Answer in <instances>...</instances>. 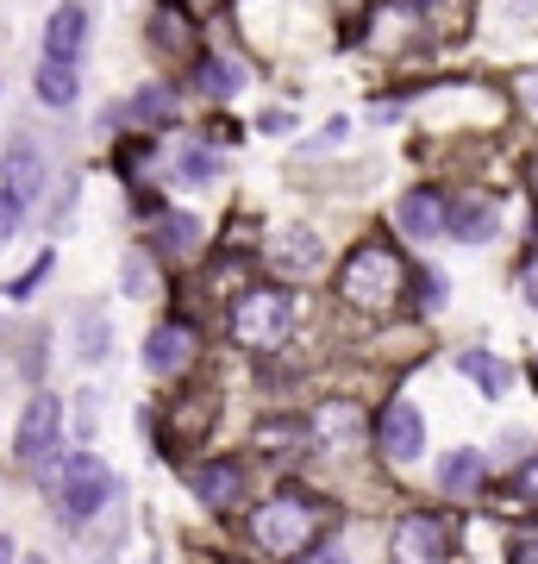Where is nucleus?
I'll list each match as a JSON object with an SVG mask.
<instances>
[{
	"instance_id": "obj_1",
	"label": "nucleus",
	"mask_w": 538,
	"mask_h": 564,
	"mask_svg": "<svg viewBox=\"0 0 538 564\" xmlns=\"http://www.w3.org/2000/svg\"><path fill=\"white\" fill-rule=\"evenodd\" d=\"M400 282H407V270H400V258L388 251V245H358L351 258H344L339 270V295L351 307H363V314H388V307L400 302Z\"/></svg>"
},
{
	"instance_id": "obj_2",
	"label": "nucleus",
	"mask_w": 538,
	"mask_h": 564,
	"mask_svg": "<svg viewBox=\"0 0 538 564\" xmlns=\"http://www.w3.org/2000/svg\"><path fill=\"white\" fill-rule=\"evenodd\" d=\"M251 533L270 558H295V552H314L319 533V508L307 496H270V502L251 514Z\"/></svg>"
},
{
	"instance_id": "obj_3",
	"label": "nucleus",
	"mask_w": 538,
	"mask_h": 564,
	"mask_svg": "<svg viewBox=\"0 0 538 564\" xmlns=\"http://www.w3.org/2000/svg\"><path fill=\"white\" fill-rule=\"evenodd\" d=\"M120 496V484H113V470L95 458V452H69V464H63V489H57V502H63V521L69 527H88L100 514V508Z\"/></svg>"
},
{
	"instance_id": "obj_4",
	"label": "nucleus",
	"mask_w": 538,
	"mask_h": 564,
	"mask_svg": "<svg viewBox=\"0 0 538 564\" xmlns=\"http://www.w3.org/2000/svg\"><path fill=\"white\" fill-rule=\"evenodd\" d=\"M288 326H295V302L282 289H251L232 307V339L251 345V351H276L288 339Z\"/></svg>"
},
{
	"instance_id": "obj_5",
	"label": "nucleus",
	"mask_w": 538,
	"mask_h": 564,
	"mask_svg": "<svg viewBox=\"0 0 538 564\" xmlns=\"http://www.w3.org/2000/svg\"><path fill=\"white\" fill-rule=\"evenodd\" d=\"M388 552H395V564H444L451 558V527L439 514H400Z\"/></svg>"
},
{
	"instance_id": "obj_6",
	"label": "nucleus",
	"mask_w": 538,
	"mask_h": 564,
	"mask_svg": "<svg viewBox=\"0 0 538 564\" xmlns=\"http://www.w3.org/2000/svg\"><path fill=\"white\" fill-rule=\"evenodd\" d=\"M57 433H63V402L57 395H32L20 414V426H13V452H20V464H44L51 452H57Z\"/></svg>"
},
{
	"instance_id": "obj_7",
	"label": "nucleus",
	"mask_w": 538,
	"mask_h": 564,
	"mask_svg": "<svg viewBox=\"0 0 538 564\" xmlns=\"http://www.w3.org/2000/svg\"><path fill=\"white\" fill-rule=\"evenodd\" d=\"M195 364V326H151L144 333V370H157V377H176V370H188Z\"/></svg>"
},
{
	"instance_id": "obj_8",
	"label": "nucleus",
	"mask_w": 538,
	"mask_h": 564,
	"mask_svg": "<svg viewBox=\"0 0 538 564\" xmlns=\"http://www.w3.org/2000/svg\"><path fill=\"white\" fill-rule=\"evenodd\" d=\"M395 220H400V232H407L414 245H432L439 232H451V202H444L439 188H414V195L400 202Z\"/></svg>"
},
{
	"instance_id": "obj_9",
	"label": "nucleus",
	"mask_w": 538,
	"mask_h": 564,
	"mask_svg": "<svg viewBox=\"0 0 538 564\" xmlns=\"http://www.w3.org/2000/svg\"><path fill=\"white\" fill-rule=\"evenodd\" d=\"M382 452L395 464H419V452H426V421H419L414 402H395L382 414Z\"/></svg>"
},
{
	"instance_id": "obj_10",
	"label": "nucleus",
	"mask_w": 538,
	"mask_h": 564,
	"mask_svg": "<svg viewBox=\"0 0 538 564\" xmlns=\"http://www.w3.org/2000/svg\"><path fill=\"white\" fill-rule=\"evenodd\" d=\"M270 263H276L282 276H314L319 270V232H307V226L276 232V239H270Z\"/></svg>"
},
{
	"instance_id": "obj_11",
	"label": "nucleus",
	"mask_w": 538,
	"mask_h": 564,
	"mask_svg": "<svg viewBox=\"0 0 538 564\" xmlns=\"http://www.w3.org/2000/svg\"><path fill=\"white\" fill-rule=\"evenodd\" d=\"M188 489H195L207 508H232L244 477H239V464H188Z\"/></svg>"
},
{
	"instance_id": "obj_12",
	"label": "nucleus",
	"mask_w": 538,
	"mask_h": 564,
	"mask_svg": "<svg viewBox=\"0 0 538 564\" xmlns=\"http://www.w3.org/2000/svg\"><path fill=\"white\" fill-rule=\"evenodd\" d=\"M307 433H314L319 445H358V440H363V408H351V402H326V408H314Z\"/></svg>"
},
{
	"instance_id": "obj_13",
	"label": "nucleus",
	"mask_w": 538,
	"mask_h": 564,
	"mask_svg": "<svg viewBox=\"0 0 538 564\" xmlns=\"http://www.w3.org/2000/svg\"><path fill=\"white\" fill-rule=\"evenodd\" d=\"M7 188L20 195V202H32L44 188V151H39V139H13L7 144Z\"/></svg>"
},
{
	"instance_id": "obj_14",
	"label": "nucleus",
	"mask_w": 538,
	"mask_h": 564,
	"mask_svg": "<svg viewBox=\"0 0 538 564\" xmlns=\"http://www.w3.org/2000/svg\"><path fill=\"white\" fill-rule=\"evenodd\" d=\"M76 95H81L76 57H44L39 63V101L44 107H76Z\"/></svg>"
},
{
	"instance_id": "obj_15",
	"label": "nucleus",
	"mask_w": 538,
	"mask_h": 564,
	"mask_svg": "<svg viewBox=\"0 0 538 564\" xmlns=\"http://www.w3.org/2000/svg\"><path fill=\"white\" fill-rule=\"evenodd\" d=\"M501 232V220H495V202H451V239H463V245H488Z\"/></svg>"
},
{
	"instance_id": "obj_16",
	"label": "nucleus",
	"mask_w": 538,
	"mask_h": 564,
	"mask_svg": "<svg viewBox=\"0 0 538 564\" xmlns=\"http://www.w3.org/2000/svg\"><path fill=\"white\" fill-rule=\"evenodd\" d=\"M81 39H88V13L69 0V7H57V13H51V25H44V51H51V57H76Z\"/></svg>"
},
{
	"instance_id": "obj_17",
	"label": "nucleus",
	"mask_w": 538,
	"mask_h": 564,
	"mask_svg": "<svg viewBox=\"0 0 538 564\" xmlns=\"http://www.w3.org/2000/svg\"><path fill=\"white\" fill-rule=\"evenodd\" d=\"M482 477H488V458H482V452H451V458L439 464V489L444 496H476Z\"/></svg>"
},
{
	"instance_id": "obj_18",
	"label": "nucleus",
	"mask_w": 538,
	"mask_h": 564,
	"mask_svg": "<svg viewBox=\"0 0 538 564\" xmlns=\"http://www.w3.org/2000/svg\"><path fill=\"white\" fill-rule=\"evenodd\" d=\"M200 88H207L213 101H232V95L244 88V69L232 57H200Z\"/></svg>"
},
{
	"instance_id": "obj_19",
	"label": "nucleus",
	"mask_w": 538,
	"mask_h": 564,
	"mask_svg": "<svg viewBox=\"0 0 538 564\" xmlns=\"http://www.w3.org/2000/svg\"><path fill=\"white\" fill-rule=\"evenodd\" d=\"M463 377H476L482 395H507L514 389V370H501L495 351H463Z\"/></svg>"
},
{
	"instance_id": "obj_20",
	"label": "nucleus",
	"mask_w": 538,
	"mask_h": 564,
	"mask_svg": "<svg viewBox=\"0 0 538 564\" xmlns=\"http://www.w3.org/2000/svg\"><path fill=\"white\" fill-rule=\"evenodd\" d=\"M176 182H188V188H200V182H213V151H200V144H188L176 158Z\"/></svg>"
},
{
	"instance_id": "obj_21",
	"label": "nucleus",
	"mask_w": 538,
	"mask_h": 564,
	"mask_svg": "<svg viewBox=\"0 0 538 564\" xmlns=\"http://www.w3.org/2000/svg\"><path fill=\"white\" fill-rule=\"evenodd\" d=\"M139 120H151V126H163L169 120V113H176V101H169V88H157V82H151V88H139Z\"/></svg>"
},
{
	"instance_id": "obj_22",
	"label": "nucleus",
	"mask_w": 538,
	"mask_h": 564,
	"mask_svg": "<svg viewBox=\"0 0 538 564\" xmlns=\"http://www.w3.org/2000/svg\"><path fill=\"white\" fill-rule=\"evenodd\" d=\"M157 245H169V251H188V245H195V220H182V214H176V220H163V226H157Z\"/></svg>"
},
{
	"instance_id": "obj_23",
	"label": "nucleus",
	"mask_w": 538,
	"mask_h": 564,
	"mask_svg": "<svg viewBox=\"0 0 538 564\" xmlns=\"http://www.w3.org/2000/svg\"><path fill=\"white\" fill-rule=\"evenodd\" d=\"M257 132L263 139H282V132H295V113L288 107H270V113H257Z\"/></svg>"
},
{
	"instance_id": "obj_24",
	"label": "nucleus",
	"mask_w": 538,
	"mask_h": 564,
	"mask_svg": "<svg viewBox=\"0 0 538 564\" xmlns=\"http://www.w3.org/2000/svg\"><path fill=\"white\" fill-rule=\"evenodd\" d=\"M157 289V276H151V263L132 258V270H125V295H151Z\"/></svg>"
},
{
	"instance_id": "obj_25",
	"label": "nucleus",
	"mask_w": 538,
	"mask_h": 564,
	"mask_svg": "<svg viewBox=\"0 0 538 564\" xmlns=\"http://www.w3.org/2000/svg\"><path fill=\"white\" fill-rule=\"evenodd\" d=\"M20 214H25V202L13 195V188H0V239H7L13 226H20Z\"/></svg>"
},
{
	"instance_id": "obj_26",
	"label": "nucleus",
	"mask_w": 538,
	"mask_h": 564,
	"mask_svg": "<svg viewBox=\"0 0 538 564\" xmlns=\"http://www.w3.org/2000/svg\"><path fill=\"white\" fill-rule=\"evenodd\" d=\"M519 295H526V307L538 314V251L526 263H519Z\"/></svg>"
},
{
	"instance_id": "obj_27",
	"label": "nucleus",
	"mask_w": 538,
	"mask_h": 564,
	"mask_svg": "<svg viewBox=\"0 0 538 564\" xmlns=\"http://www.w3.org/2000/svg\"><path fill=\"white\" fill-rule=\"evenodd\" d=\"M100 345H107V333H100V321L88 314V321H81V351H88V358H100Z\"/></svg>"
},
{
	"instance_id": "obj_28",
	"label": "nucleus",
	"mask_w": 538,
	"mask_h": 564,
	"mask_svg": "<svg viewBox=\"0 0 538 564\" xmlns=\"http://www.w3.org/2000/svg\"><path fill=\"white\" fill-rule=\"evenodd\" d=\"M300 564H351V558H344V545H314V552H300Z\"/></svg>"
},
{
	"instance_id": "obj_29",
	"label": "nucleus",
	"mask_w": 538,
	"mask_h": 564,
	"mask_svg": "<svg viewBox=\"0 0 538 564\" xmlns=\"http://www.w3.org/2000/svg\"><path fill=\"white\" fill-rule=\"evenodd\" d=\"M76 408H81V414H76V426H81V433H95V389H81V395H76Z\"/></svg>"
},
{
	"instance_id": "obj_30",
	"label": "nucleus",
	"mask_w": 538,
	"mask_h": 564,
	"mask_svg": "<svg viewBox=\"0 0 538 564\" xmlns=\"http://www.w3.org/2000/svg\"><path fill=\"white\" fill-rule=\"evenodd\" d=\"M514 564H538V533H519L514 540Z\"/></svg>"
},
{
	"instance_id": "obj_31",
	"label": "nucleus",
	"mask_w": 538,
	"mask_h": 564,
	"mask_svg": "<svg viewBox=\"0 0 538 564\" xmlns=\"http://www.w3.org/2000/svg\"><path fill=\"white\" fill-rule=\"evenodd\" d=\"M213 7H220V0H176V13H182V20H207Z\"/></svg>"
},
{
	"instance_id": "obj_32",
	"label": "nucleus",
	"mask_w": 538,
	"mask_h": 564,
	"mask_svg": "<svg viewBox=\"0 0 538 564\" xmlns=\"http://www.w3.org/2000/svg\"><path fill=\"white\" fill-rule=\"evenodd\" d=\"M519 489H526V496H538V458H532V470L519 477Z\"/></svg>"
},
{
	"instance_id": "obj_33",
	"label": "nucleus",
	"mask_w": 538,
	"mask_h": 564,
	"mask_svg": "<svg viewBox=\"0 0 538 564\" xmlns=\"http://www.w3.org/2000/svg\"><path fill=\"white\" fill-rule=\"evenodd\" d=\"M20 552H13V540H0V564H13Z\"/></svg>"
},
{
	"instance_id": "obj_34",
	"label": "nucleus",
	"mask_w": 538,
	"mask_h": 564,
	"mask_svg": "<svg viewBox=\"0 0 538 564\" xmlns=\"http://www.w3.org/2000/svg\"><path fill=\"white\" fill-rule=\"evenodd\" d=\"M400 7H432V0H400Z\"/></svg>"
},
{
	"instance_id": "obj_35",
	"label": "nucleus",
	"mask_w": 538,
	"mask_h": 564,
	"mask_svg": "<svg viewBox=\"0 0 538 564\" xmlns=\"http://www.w3.org/2000/svg\"><path fill=\"white\" fill-rule=\"evenodd\" d=\"M532 195H538V163H532Z\"/></svg>"
},
{
	"instance_id": "obj_36",
	"label": "nucleus",
	"mask_w": 538,
	"mask_h": 564,
	"mask_svg": "<svg viewBox=\"0 0 538 564\" xmlns=\"http://www.w3.org/2000/svg\"><path fill=\"white\" fill-rule=\"evenodd\" d=\"M20 564H44V558H20Z\"/></svg>"
}]
</instances>
